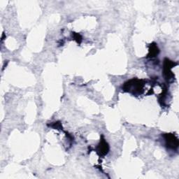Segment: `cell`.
<instances>
[{"instance_id":"cell-1","label":"cell","mask_w":179,"mask_h":179,"mask_svg":"<svg viewBox=\"0 0 179 179\" xmlns=\"http://www.w3.org/2000/svg\"><path fill=\"white\" fill-rule=\"evenodd\" d=\"M164 137L167 141V145L169 148H175L178 147V139L174 137L173 134H166Z\"/></svg>"},{"instance_id":"cell-2","label":"cell","mask_w":179,"mask_h":179,"mask_svg":"<svg viewBox=\"0 0 179 179\" xmlns=\"http://www.w3.org/2000/svg\"><path fill=\"white\" fill-rule=\"evenodd\" d=\"M108 150H109L108 144L104 141H102V142L100 143V145H99V151L100 152L101 154L106 155L108 153Z\"/></svg>"},{"instance_id":"cell-3","label":"cell","mask_w":179,"mask_h":179,"mask_svg":"<svg viewBox=\"0 0 179 179\" xmlns=\"http://www.w3.org/2000/svg\"><path fill=\"white\" fill-rule=\"evenodd\" d=\"M159 50H158V47L156 46H151V50H150V54L151 56L150 57H153V55H155L156 54L158 53Z\"/></svg>"}]
</instances>
